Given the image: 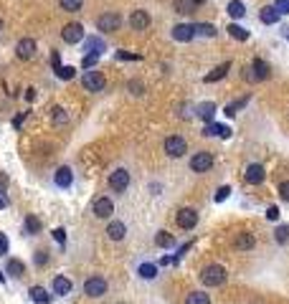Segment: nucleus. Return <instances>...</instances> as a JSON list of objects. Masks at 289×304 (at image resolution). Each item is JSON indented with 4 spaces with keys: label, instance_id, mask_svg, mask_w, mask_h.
I'll return each mask as SVG.
<instances>
[{
    "label": "nucleus",
    "instance_id": "obj_12",
    "mask_svg": "<svg viewBox=\"0 0 289 304\" xmlns=\"http://www.w3.org/2000/svg\"><path fill=\"white\" fill-rule=\"evenodd\" d=\"M36 41L33 38H21V41L16 44V56L21 58V61H28V58H33L36 56Z\"/></svg>",
    "mask_w": 289,
    "mask_h": 304
},
{
    "label": "nucleus",
    "instance_id": "obj_6",
    "mask_svg": "<svg viewBox=\"0 0 289 304\" xmlns=\"http://www.w3.org/2000/svg\"><path fill=\"white\" fill-rule=\"evenodd\" d=\"M109 188L114 190V193H125V190L130 188V172L125 168H117L109 172Z\"/></svg>",
    "mask_w": 289,
    "mask_h": 304
},
{
    "label": "nucleus",
    "instance_id": "obj_51",
    "mask_svg": "<svg viewBox=\"0 0 289 304\" xmlns=\"http://www.w3.org/2000/svg\"><path fill=\"white\" fill-rule=\"evenodd\" d=\"M26 117H28V112H23V114H21V117H16V122H13V124H16V127H21V124H23V120H26Z\"/></svg>",
    "mask_w": 289,
    "mask_h": 304
},
{
    "label": "nucleus",
    "instance_id": "obj_37",
    "mask_svg": "<svg viewBox=\"0 0 289 304\" xmlns=\"http://www.w3.org/2000/svg\"><path fill=\"white\" fill-rule=\"evenodd\" d=\"M26 231H28L31 236L41 234V220H38L36 216H26Z\"/></svg>",
    "mask_w": 289,
    "mask_h": 304
},
{
    "label": "nucleus",
    "instance_id": "obj_28",
    "mask_svg": "<svg viewBox=\"0 0 289 304\" xmlns=\"http://www.w3.org/2000/svg\"><path fill=\"white\" fill-rule=\"evenodd\" d=\"M228 36L233 38V41H249V30H246L243 26H238V23L228 26Z\"/></svg>",
    "mask_w": 289,
    "mask_h": 304
},
{
    "label": "nucleus",
    "instance_id": "obj_36",
    "mask_svg": "<svg viewBox=\"0 0 289 304\" xmlns=\"http://www.w3.org/2000/svg\"><path fill=\"white\" fill-rule=\"evenodd\" d=\"M56 76H59L61 82H71L74 76H76V68H74V66H59V68H56Z\"/></svg>",
    "mask_w": 289,
    "mask_h": 304
},
{
    "label": "nucleus",
    "instance_id": "obj_13",
    "mask_svg": "<svg viewBox=\"0 0 289 304\" xmlns=\"http://www.w3.org/2000/svg\"><path fill=\"white\" fill-rule=\"evenodd\" d=\"M150 23H152V18H150L147 10L140 8V10H132V13H130V28H132V30H147Z\"/></svg>",
    "mask_w": 289,
    "mask_h": 304
},
{
    "label": "nucleus",
    "instance_id": "obj_18",
    "mask_svg": "<svg viewBox=\"0 0 289 304\" xmlns=\"http://www.w3.org/2000/svg\"><path fill=\"white\" fill-rule=\"evenodd\" d=\"M54 182H56L59 188H64V190L71 188V182H74V172H71V168H66V165L59 168V170L54 172Z\"/></svg>",
    "mask_w": 289,
    "mask_h": 304
},
{
    "label": "nucleus",
    "instance_id": "obj_43",
    "mask_svg": "<svg viewBox=\"0 0 289 304\" xmlns=\"http://www.w3.org/2000/svg\"><path fill=\"white\" fill-rule=\"evenodd\" d=\"M97 61H99V56L87 54V56H84V61H81V66H84V68H94V66H97Z\"/></svg>",
    "mask_w": 289,
    "mask_h": 304
},
{
    "label": "nucleus",
    "instance_id": "obj_30",
    "mask_svg": "<svg viewBox=\"0 0 289 304\" xmlns=\"http://www.w3.org/2000/svg\"><path fill=\"white\" fill-rule=\"evenodd\" d=\"M193 28H195V33L203 36V38H213V36L218 33V28H216L213 23H195Z\"/></svg>",
    "mask_w": 289,
    "mask_h": 304
},
{
    "label": "nucleus",
    "instance_id": "obj_24",
    "mask_svg": "<svg viewBox=\"0 0 289 304\" xmlns=\"http://www.w3.org/2000/svg\"><path fill=\"white\" fill-rule=\"evenodd\" d=\"M259 18H261V23H266V26H274V23H279L281 13H279L274 6H264V8L259 10Z\"/></svg>",
    "mask_w": 289,
    "mask_h": 304
},
{
    "label": "nucleus",
    "instance_id": "obj_17",
    "mask_svg": "<svg viewBox=\"0 0 289 304\" xmlns=\"http://www.w3.org/2000/svg\"><path fill=\"white\" fill-rule=\"evenodd\" d=\"M127 236V226L122 223V220H112L109 226H107V238L109 241H122Z\"/></svg>",
    "mask_w": 289,
    "mask_h": 304
},
{
    "label": "nucleus",
    "instance_id": "obj_45",
    "mask_svg": "<svg viewBox=\"0 0 289 304\" xmlns=\"http://www.w3.org/2000/svg\"><path fill=\"white\" fill-rule=\"evenodd\" d=\"M127 89H130L132 94H137V96H140V94L145 92V86H142V82H135V79H132V82L127 84Z\"/></svg>",
    "mask_w": 289,
    "mask_h": 304
},
{
    "label": "nucleus",
    "instance_id": "obj_32",
    "mask_svg": "<svg viewBox=\"0 0 289 304\" xmlns=\"http://www.w3.org/2000/svg\"><path fill=\"white\" fill-rule=\"evenodd\" d=\"M51 120H54V124H69V112L64 109V106H54L51 109Z\"/></svg>",
    "mask_w": 289,
    "mask_h": 304
},
{
    "label": "nucleus",
    "instance_id": "obj_29",
    "mask_svg": "<svg viewBox=\"0 0 289 304\" xmlns=\"http://www.w3.org/2000/svg\"><path fill=\"white\" fill-rule=\"evenodd\" d=\"M226 13H228L231 18H243V16H246V6L241 3V0H231V3L226 6Z\"/></svg>",
    "mask_w": 289,
    "mask_h": 304
},
{
    "label": "nucleus",
    "instance_id": "obj_38",
    "mask_svg": "<svg viewBox=\"0 0 289 304\" xmlns=\"http://www.w3.org/2000/svg\"><path fill=\"white\" fill-rule=\"evenodd\" d=\"M140 276L142 279H155L157 276V266L155 264H142L140 266Z\"/></svg>",
    "mask_w": 289,
    "mask_h": 304
},
{
    "label": "nucleus",
    "instance_id": "obj_5",
    "mask_svg": "<svg viewBox=\"0 0 289 304\" xmlns=\"http://www.w3.org/2000/svg\"><path fill=\"white\" fill-rule=\"evenodd\" d=\"M213 155L211 152H205V150H200V152H195V155L190 158V170L193 172H198V175H203V172H208L211 168H213Z\"/></svg>",
    "mask_w": 289,
    "mask_h": 304
},
{
    "label": "nucleus",
    "instance_id": "obj_47",
    "mask_svg": "<svg viewBox=\"0 0 289 304\" xmlns=\"http://www.w3.org/2000/svg\"><path fill=\"white\" fill-rule=\"evenodd\" d=\"M0 256H8V238H6V234H0Z\"/></svg>",
    "mask_w": 289,
    "mask_h": 304
},
{
    "label": "nucleus",
    "instance_id": "obj_39",
    "mask_svg": "<svg viewBox=\"0 0 289 304\" xmlns=\"http://www.w3.org/2000/svg\"><path fill=\"white\" fill-rule=\"evenodd\" d=\"M246 102H249V96H243L241 102L228 104V106H226V117H236V114H238V109H243V106H246Z\"/></svg>",
    "mask_w": 289,
    "mask_h": 304
},
{
    "label": "nucleus",
    "instance_id": "obj_23",
    "mask_svg": "<svg viewBox=\"0 0 289 304\" xmlns=\"http://www.w3.org/2000/svg\"><path fill=\"white\" fill-rule=\"evenodd\" d=\"M231 66H233L231 61H223V64H221V66H216L211 74H205V79H203V82H205V84H213V82L223 79V76L228 74V68H231Z\"/></svg>",
    "mask_w": 289,
    "mask_h": 304
},
{
    "label": "nucleus",
    "instance_id": "obj_14",
    "mask_svg": "<svg viewBox=\"0 0 289 304\" xmlns=\"http://www.w3.org/2000/svg\"><path fill=\"white\" fill-rule=\"evenodd\" d=\"M243 180L249 185H261L266 180V172H264V168L259 162H251L249 168H246V172H243Z\"/></svg>",
    "mask_w": 289,
    "mask_h": 304
},
{
    "label": "nucleus",
    "instance_id": "obj_22",
    "mask_svg": "<svg viewBox=\"0 0 289 304\" xmlns=\"http://www.w3.org/2000/svg\"><path fill=\"white\" fill-rule=\"evenodd\" d=\"M200 3H205V0H173V8H175V13L188 16V13H193Z\"/></svg>",
    "mask_w": 289,
    "mask_h": 304
},
{
    "label": "nucleus",
    "instance_id": "obj_20",
    "mask_svg": "<svg viewBox=\"0 0 289 304\" xmlns=\"http://www.w3.org/2000/svg\"><path fill=\"white\" fill-rule=\"evenodd\" d=\"M84 48H87V54H92V56H102V54L107 51L104 41H102V38H97V36H89V38H87V41H84Z\"/></svg>",
    "mask_w": 289,
    "mask_h": 304
},
{
    "label": "nucleus",
    "instance_id": "obj_40",
    "mask_svg": "<svg viewBox=\"0 0 289 304\" xmlns=\"http://www.w3.org/2000/svg\"><path fill=\"white\" fill-rule=\"evenodd\" d=\"M228 196H231V188H228V185H223V188H218V190H216V196H213V198H216V203H223Z\"/></svg>",
    "mask_w": 289,
    "mask_h": 304
},
{
    "label": "nucleus",
    "instance_id": "obj_50",
    "mask_svg": "<svg viewBox=\"0 0 289 304\" xmlns=\"http://www.w3.org/2000/svg\"><path fill=\"white\" fill-rule=\"evenodd\" d=\"M8 208V198H6V190H0V210Z\"/></svg>",
    "mask_w": 289,
    "mask_h": 304
},
{
    "label": "nucleus",
    "instance_id": "obj_27",
    "mask_svg": "<svg viewBox=\"0 0 289 304\" xmlns=\"http://www.w3.org/2000/svg\"><path fill=\"white\" fill-rule=\"evenodd\" d=\"M28 296H31L36 304H49V302H51V294H49L44 286H31V289H28Z\"/></svg>",
    "mask_w": 289,
    "mask_h": 304
},
{
    "label": "nucleus",
    "instance_id": "obj_9",
    "mask_svg": "<svg viewBox=\"0 0 289 304\" xmlns=\"http://www.w3.org/2000/svg\"><path fill=\"white\" fill-rule=\"evenodd\" d=\"M84 294L87 296H104L107 294V279L104 276H89L87 282H84Z\"/></svg>",
    "mask_w": 289,
    "mask_h": 304
},
{
    "label": "nucleus",
    "instance_id": "obj_11",
    "mask_svg": "<svg viewBox=\"0 0 289 304\" xmlns=\"http://www.w3.org/2000/svg\"><path fill=\"white\" fill-rule=\"evenodd\" d=\"M92 213H94L97 218H102V220L112 218V213H114V203H112V198H107V196L97 198L94 206H92Z\"/></svg>",
    "mask_w": 289,
    "mask_h": 304
},
{
    "label": "nucleus",
    "instance_id": "obj_8",
    "mask_svg": "<svg viewBox=\"0 0 289 304\" xmlns=\"http://www.w3.org/2000/svg\"><path fill=\"white\" fill-rule=\"evenodd\" d=\"M119 26H122L119 13H102V16L97 18V28H99L102 33H114V30H119Z\"/></svg>",
    "mask_w": 289,
    "mask_h": 304
},
{
    "label": "nucleus",
    "instance_id": "obj_44",
    "mask_svg": "<svg viewBox=\"0 0 289 304\" xmlns=\"http://www.w3.org/2000/svg\"><path fill=\"white\" fill-rule=\"evenodd\" d=\"M33 261H36L38 266H46V264H49V254H46V251H36Z\"/></svg>",
    "mask_w": 289,
    "mask_h": 304
},
{
    "label": "nucleus",
    "instance_id": "obj_33",
    "mask_svg": "<svg viewBox=\"0 0 289 304\" xmlns=\"http://www.w3.org/2000/svg\"><path fill=\"white\" fill-rule=\"evenodd\" d=\"M185 304H211V296L205 292H190L185 296Z\"/></svg>",
    "mask_w": 289,
    "mask_h": 304
},
{
    "label": "nucleus",
    "instance_id": "obj_52",
    "mask_svg": "<svg viewBox=\"0 0 289 304\" xmlns=\"http://www.w3.org/2000/svg\"><path fill=\"white\" fill-rule=\"evenodd\" d=\"M6 185H8V175L0 172V190H6Z\"/></svg>",
    "mask_w": 289,
    "mask_h": 304
},
{
    "label": "nucleus",
    "instance_id": "obj_48",
    "mask_svg": "<svg viewBox=\"0 0 289 304\" xmlns=\"http://www.w3.org/2000/svg\"><path fill=\"white\" fill-rule=\"evenodd\" d=\"M266 218H269V220H279V208H276V206H271V208L266 210Z\"/></svg>",
    "mask_w": 289,
    "mask_h": 304
},
{
    "label": "nucleus",
    "instance_id": "obj_21",
    "mask_svg": "<svg viewBox=\"0 0 289 304\" xmlns=\"http://www.w3.org/2000/svg\"><path fill=\"white\" fill-rule=\"evenodd\" d=\"M51 286H54V294H59V296H69L71 289H74V284H71L69 276H56Z\"/></svg>",
    "mask_w": 289,
    "mask_h": 304
},
{
    "label": "nucleus",
    "instance_id": "obj_2",
    "mask_svg": "<svg viewBox=\"0 0 289 304\" xmlns=\"http://www.w3.org/2000/svg\"><path fill=\"white\" fill-rule=\"evenodd\" d=\"M269 64L264 61V58H254L251 61V66L246 68V74H243V79L246 82H251V84H256V82H264V79H269Z\"/></svg>",
    "mask_w": 289,
    "mask_h": 304
},
{
    "label": "nucleus",
    "instance_id": "obj_19",
    "mask_svg": "<svg viewBox=\"0 0 289 304\" xmlns=\"http://www.w3.org/2000/svg\"><path fill=\"white\" fill-rule=\"evenodd\" d=\"M195 114L198 117L208 124V122H213V117H216V104L213 102H203V104H198L195 106Z\"/></svg>",
    "mask_w": 289,
    "mask_h": 304
},
{
    "label": "nucleus",
    "instance_id": "obj_46",
    "mask_svg": "<svg viewBox=\"0 0 289 304\" xmlns=\"http://www.w3.org/2000/svg\"><path fill=\"white\" fill-rule=\"evenodd\" d=\"M54 238H56V244H66V231H64V228H56V231H54Z\"/></svg>",
    "mask_w": 289,
    "mask_h": 304
},
{
    "label": "nucleus",
    "instance_id": "obj_41",
    "mask_svg": "<svg viewBox=\"0 0 289 304\" xmlns=\"http://www.w3.org/2000/svg\"><path fill=\"white\" fill-rule=\"evenodd\" d=\"M279 198H281L284 203H289V180H281V182H279Z\"/></svg>",
    "mask_w": 289,
    "mask_h": 304
},
{
    "label": "nucleus",
    "instance_id": "obj_16",
    "mask_svg": "<svg viewBox=\"0 0 289 304\" xmlns=\"http://www.w3.org/2000/svg\"><path fill=\"white\" fill-rule=\"evenodd\" d=\"M203 137H223V140H228V137H231V130H228L226 124L208 122V124L203 127Z\"/></svg>",
    "mask_w": 289,
    "mask_h": 304
},
{
    "label": "nucleus",
    "instance_id": "obj_54",
    "mask_svg": "<svg viewBox=\"0 0 289 304\" xmlns=\"http://www.w3.org/2000/svg\"><path fill=\"white\" fill-rule=\"evenodd\" d=\"M0 30H3V20H0Z\"/></svg>",
    "mask_w": 289,
    "mask_h": 304
},
{
    "label": "nucleus",
    "instance_id": "obj_42",
    "mask_svg": "<svg viewBox=\"0 0 289 304\" xmlns=\"http://www.w3.org/2000/svg\"><path fill=\"white\" fill-rule=\"evenodd\" d=\"M274 8H276L281 16H289V0H274Z\"/></svg>",
    "mask_w": 289,
    "mask_h": 304
},
{
    "label": "nucleus",
    "instance_id": "obj_4",
    "mask_svg": "<svg viewBox=\"0 0 289 304\" xmlns=\"http://www.w3.org/2000/svg\"><path fill=\"white\" fill-rule=\"evenodd\" d=\"M162 147H165V155L173 158V160L183 158L185 152H188V142H185V137H180V134H170L168 140H165Z\"/></svg>",
    "mask_w": 289,
    "mask_h": 304
},
{
    "label": "nucleus",
    "instance_id": "obj_34",
    "mask_svg": "<svg viewBox=\"0 0 289 304\" xmlns=\"http://www.w3.org/2000/svg\"><path fill=\"white\" fill-rule=\"evenodd\" d=\"M155 244H157L160 248H170V246L175 244V238H173V234H168V231H160V234L155 236Z\"/></svg>",
    "mask_w": 289,
    "mask_h": 304
},
{
    "label": "nucleus",
    "instance_id": "obj_3",
    "mask_svg": "<svg viewBox=\"0 0 289 304\" xmlns=\"http://www.w3.org/2000/svg\"><path fill=\"white\" fill-rule=\"evenodd\" d=\"M81 84H84L87 92L97 94V92H104L107 79H104V74H102V71H97V68H87V74L81 76Z\"/></svg>",
    "mask_w": 289,
    "mask_h": 304
},
{
    "label": "nucleus",
    "instance_id": "obj_49",
    "mask_svg": "<svg viewBox=\"0 0 289 304\" xmlns=\"http://www.w3.org/2000/svg\"><path fill=\"white\" fill-rule=\"evenodd\" d=\"M51 64H54V71L61 66V56H59V51H54V54H51Z\"/></svg>",
    "mask_w": 289,
    "mask_h": 304
},
{
    "label": "nucleus",
    "instance_id": "obj_10",
    "mask_svg": "<svg viewBox=\"0 0 289 304\" xmlns=\"http://www.w3.org/2000/svg\"><path fill=\"white\" fill-rule=\"evenodd\" d=\"M61 38H64L69 46L84 41V26H81V23H69V26H64V28H61Z\"/></svg>",
    "mask_w": 289,
    "mask_h": 304
},
{
    "label": "nucleus",
    "instance_id": "obj_15",
    "mask_svg": "<svg viewBox=\"0 0 289 304\" xmlns=\"http://www.w3.org/2000/svg\"><path fill=\"white\" fill-rule=\"evenodd\" d=\"M173 38H175V41H180V44H188V41H193V38H195V28L190 23H178L173 28Z\"/></svg>",
    "mask_w": 289,
    "mask_h": 304
},
{
    "label": "nucleus",
    "instance_id": "obj_31",
    "mask_svg": "<svg viewBox=\"0 0 289 304\" xmlns=\"http://www.w3.org/2000/svg\"><path fill=\"white\" fill-rule=\"evenodd\" d=\"M274 241H276L279 246H286V244H289V226H286V223H281V226L274 228Z\"/></svg>",
    "mask_w": 289,
    "mask_h": 304
},
{
    "label": "nucleus",
    "instance_id": "obj_53",
    "mask_svg": "<svg viewBox=\"0 0 289 304\" xmlns=\"http://www.w3.org/2000/svg\"><path fill=\"white\" fill-rule=\"evenodd\" d=\"M0 282H3V272H0Z\"/></svg>",
    "mask_w": 289,
    "mask_h": 304
},
{
    "label": "nucleus",
    "instance_id": "obj_25",
    "mask_svg": "<svg viewBox=\"0 0 289 304\" xmlns=\"http://www.w3.org/2000/svg\"><path fill=\"white\" fill-rule=\"evenodd\" d=\"M6 272H8V276L21 279V276L26 274V264H23L21 258H8V264H6Z\"/></svg>",
    "mask_w": 289,
    "mask_h": 304
},
{
    "label": "nucleus",
    "instance_id": "obj_7",
    "mask_svg": "<svg viewBox=\"0 0 289 304\" xmlns=\"http://www.w3.org/2000/svg\"><path fill=\"white\" fill-rule=\"evenodd\" d=\"M175 223L183 228V231H190V228L198 226V210L195 208H180L175 213Z\"/></svg>",
    "mask_w": 289,
    "mask_h": 304
},
{
    "label": "nucleus",
    "instance_id": "obj_1",
    "mask_svg": "<svg viewBox=\"0 0 289 304\" xmlns=\"http://www.w3.org/2000/svg\"><path fill=\"white\" fill-rule=\"evenodd\" d=\"M226 279H228V274H226V269H223L221 264H208V266H205V269L200 272V282H203V286H211V289L223 286Z\"/></svg>",
    "mask_w": 289,
    "mask_h": 304
},
{
    "label": "nucleus",
    "instance_id": "obj_26",
    "mask_svg": "<svg viewBox=\"0 0 289 304\" xmlns=\"http://www.w3.org/2000/svg\"><path fill=\"white\" fill-rule=\"evenodd\" d=\"M233 246H236L238 251H251V248L256 246V238H254L251 234H238V236L233 238Z\"/></svg>",
    "mask_w": 289,
    "mask_h": 304
},
{
    "label": "nucleus",
    "instance_id": "obj_35",
    "mask_svg": "<svg viewBox=\"0 0 289 304\" xmlns=\"http://www.w3.org/2000/svg\"><path fill=\"white\" fill-rule=\"evenodd\" d=\"M59 6H61V10H66V13H76V10H81L84 0H59Z\"/></svg>",
    "mask_w": 289,
    "mask_h": 304
}]
</instances>
